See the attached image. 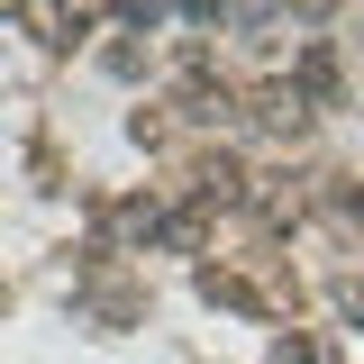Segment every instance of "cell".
<instances>
[{
    "label": "cell",
    "instance_id": "obj_6",
    "mask_svg": "<svg viewBox=\"0 0 364 364\" xmlns=\"http://www.w3.org/2000/svg\"><path fill=\"white\" fill-rule=\"evenodd\" d=\"M337 310H346V328H364V291L355 282H337Z\"/></svg>",
    "mask_w": 364,
    "mask_h": 364
},
{
    "label": "cell",
    "instance_id": "obj_1",
    "mask_svg": "<svg viewBox=\"0 0 364 364\" xmlns=\"http://www.w3.org/2000/svg\"><path fill=\"white\" fill-rule=\"evenodd\" d=\"M255 128H273V136H301V128H310V100L291 91V73H282V82H255Z\"/></svg>",
    "mask_w": 364,
    "mask_h": 364
},
{
    "label": "cell",
    "instance_id": "obj_5",
    "mask_svg": "<svg viewBox=\"0 0 364 364\" xmlns=\"http://www.w3.org/2000/svg\"><path fill=\"white\" fill-rule=\"evenodd\" d=\"M119 18H128V28H155V18H164V0H119Z\"/></svg>",
    "mask_w": 364,
    "mask_h": 364
},
{
    "label": "cell",
    "instance_id": "obj_3",
    "mask_svg": "<svg viewBox=\"0 0 364 364\" xmlns=\"http://www.w3.org/2000/svg\"><path fill=\"white\" fill-rule=\"evenodd\" d=\"M100 64H109V73H119V82H136V73H146V46H109V55H100Z\"/></svg>",
    "mask_w": 364,
    "mask_h": 364
},
{
    "label": "cell",
    "instance_id": "obj_2",
    "mask_svg": "<svg viewBox=\"0 0 364 364\" xmlns=\"http://www.w3.org/2000/svg\"><path fill=\"white\" fill-rule=\"evenodd\" d=\"M291 91H301L310 109H328V100H337V46H328V37H310V46H301V64H291Z\"/></svg>",
    "mask_w": 364,
    "mask_h": 364
},
{
    "label": "cell",
    "instance_id": "obj_4",
    "mask_svg": "<svg viewBox=\"0 0 364 364\" xmlns=\"http://www.w3.org/2000/svg\"><path fill=\"white\" fill-rule=\"evenodd\" d=\"M273 364H318V337H273Z\"/></svg>",
    "mask_w": 364,
    "mask_h": 364
}]
</instances>
